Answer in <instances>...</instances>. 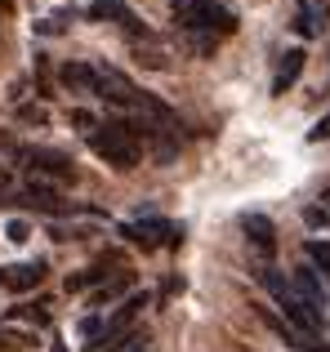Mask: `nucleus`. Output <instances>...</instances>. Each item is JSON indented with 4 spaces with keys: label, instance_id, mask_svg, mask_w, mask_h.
Returning <instances> with one entry per match:
<instances>
[{
    "label": "nucleus",
    "instance_id": "nucleus-1",
    "mask_svg": "<svg viewBox=\"0 0 330 352\" xmlns=\"http://www.w3.org/2000/svg\"><path fill=\"white\" fill-rule=\"evenodd\" d=\"M170 18L183 32H206V36H232L236 14L219 0H170Z\"/></svg>",
    "mask_w": 330,
    "mask_h": 352
},
{
    "label": "nucleus",
    "instance_id": "nucleus-2",
    "mask_svg": "<svg viewBox=\"0 0 330 352\" xmlns=\"http://www.w3.org/2000/svg\"><path fill=\"white\" fill-rule=\"evenodd\" d=\"M259 281L268 285V294L277 299V308L290 317V326H295L299 335H317V330H326V317H317V312L308 308L304 299H299V290L290 285V276H286V272H277V267H263Z\"/></svg>",
    "mask_w": 330,
    "mask_h": 352
},
{
    "label": "nucleus",
    "instance_id": "nucleus-3",
    "mask_svg": "<svg viewBox=\"0 0 330 352\" xmlns=\"http://www.w3.org/2000/svg\"><path fill=\"white\" fill-rule=\"evenodd\" d=\"M85 138H89V152L103 156L112 170H134V165H139V156H143V147L134 143V134L121 125V120H107V125L89 129Z\"/></svg>",
    "mask_w": 330,
    "mask_h": 352
},
{
    "label": "nucleus",
    "instance_id": "nucleus-4",
    "mask_svg": "<svg viewBox=\"0 0 330 352\" xmlns=\"http://www.w3.org/2000/svg\"><path fill=\"white\" fill-rule=\"evenodd\" d=\"M143 303H148V294H130V299H125L121 308L107 317V330H103V339H98L94 348H98V352H121L134 335H139V330H134V321H139Z\"/></svg>",
    "mask_w": 330,
    "mask_h": 352
},
{
    "label": "nucleus",
    "instance_id": "nucleus-5",
    "mask_svg": "<svg viewBox=\"0 0 330 352\" xmlns=\"http://www.w3.org/2000/svg\"><path fill=\"white\" fill-rule=\"evenodd\" d=\"M23 165L32 170V179L41 183H72L76 179V165H72V156L54 152V147H23Z\"/></svg>",
    "mask_w": 330,
    "mask_h": 352
},
{
    "label": "nucleus",
    "instance_id": "nucleus-6",
    "mask_svg": "<svg viewBox=\"0 0 330 352\" xmlns=\"http://www.w3.org/2000/svg\"><path fill=\"white\" fill-rule=\"evenodd\" d=\"M134 89H139V85H134L121 67H112V63H94V98L116 103V107H130L134 103Z\"/></svg>",
    "mask_w": 330,
    "mask_h": 352
},
{
    "label": "nucleus",
    "instance_id": "nucleus-7",
    "mask_svg": "<svg viewBox=\"0 0 330 352\" xmlns=\"http://www.w3.org/2000/svg\"><path fill=\"white\" fill-rule=\"evenodd\" d=\"M241 232H245V245H250L259 272H263V267H272V258H277V228H272V219L245 214V219H241Z\"/></svg>",
    "mask_w": 330,
    "mask_h": 352
},
{
    "label": "nucleus",
    "instance_id": "nucleus-8",
    "mask_svg": "<svg viewBox=\"0 0 330 352\" xmlns=\"http://www.w3.org/2000/svg\"><path fill=\"white\" fill-rule=\"evenodd\" d=\"M121 236L134 241V245H143V250L179 245V241H183V232L174 223H165V219H134V223H121Z\"/></svg>",
    "mask_w": 330,
    "mask_h": 352
},
{
    "label": "nucleus",
    "instance_id": "nucleus-9",
    "mask_svg": "<svg viewBox=\"0 0 330 352\" xmlns=\"http://www.w3.org/2000/svg\"><path fill=\"white\" fill-rule=\"evenodd\" d=\"M330 27V0H295V32L304 41L322 36Z\"/></svg>",
    "mask_w": 330,
    "mask_h": 352
},
{
    "label": "nucleus",
    "instance_id": "nucleus-10",
    "mask_svg": "<svg viewBox=\"0 0 330 352\" xmlns=\"http://www.w3.org/2000/svg\"><path fill=\"white\" fill-rule=\"evenodd\" d=\"M45 276H50V263H45V258H36V263L5 267V272H0V285H5V290H14V294H27V290H36Z\"/></svg>",
    "mask_w": 330,
    "mask_h": 352
},
{
    "label": "nucleus",
    "instance_id": "nucleus-11",
    "mask_svg": "<svg viewBox=\"0 0 330 352\" xmlns=\"http://www.w3.org/2000/svg\"><path fill=\"white\" fill-rule=\"evenodd\" d=\"M290 285L299 290V299H304L308 308L317 312V317H326V303H330V294H326L322 276H317V267H299V272L290 276Z\"/></svg>",
    "mask_w": 330,
    "mask_h": 352
},
{
    "label": "nucleus",
    "instance_id": "nucleus-12",
    "mask_svg": "<svg viewBox=\"0 0 330 352\" xmlns=\"http://www.w3.org/2000/svg\"><path fill=\"white\" fill-rule=\"evenodd\" d=\"M304 63H308V54L299 50H286L281 54V63H277V72H272V94H286V89H295V80L304 76Z\"/></svg>",
    "mask_w": 330,
    "mask_h": 352
},
{
    "label": "nucleus",
    "instance_id": "nucleus-13",
    "mask_svg": "<svg viewBox=\"0 0 330 352\" xmlns=\"http://www.w3.org/2000/svg\"><path fill=\"white\" fill-rule=\"evenodd\" d=\"M116 267H121V254H103L98 263H89L85 272L67 276V290H94V285H103L107 272H116Z\"/></svg>",
    "mask_w": 330,
    "mask_h": 352
},
{
    "label": "nucleus",
    "instance_id": "nucleus-14",
    "mask_svg": "<svg viewBox=\"0 0 330 352\" xmlns=\"http://www.w3.org/2000/svg\"><path fill=\"white\" fill-rule=\"evenodd\" d=\"M23 197H27V206H36V210H45V214H67V201L58 197V192L50 188V183H41V179H27V188H23Z\"/></svg>",
    "mask_w": 330,
    "mask_h": 352
},
{
    "label": "nucleus",
    "instance_id": "nucleus-15",
    "mask_svg": "<svg viewBox=\"0 0 330 352\" xmlns=\"http://www.w3.org/2000/svg\"><path fill=\"white\" fill-rule=\"evenodd\" d=\"M58 80H63V89H72V94H94V63H63Z\"/></svg>",
    "mask_w": 330,
    "mask_h": 352
},
{
    "label": "nucleus",
    "instance_id": "nucleus-16",
    "mask_svg": "<svg viewBox=\"0 0 330 352\" xmlns=\"http://www.w3.org/2000/svg\"><path fill=\"white\" fill-rule=\"evenodd\" d=\"M89 18H94V23H116V27H125V32L134 27V14L125 9V0H89Z\"/></svg>",
    "mask_w": 330,
    "mask_h": 352
},
{
    "label": "nucleus",
    "instance_id": "nucleus-17",
    "mask_svg": "<svg viewBox=\"0 0 330 352\" xmlns=\"http://www.w3.org/2000/svg\"><path fill=\"white\" fill-rule=\"evenodd\" d=\"M134 58L143 63V67H152V72H170V58H165V50H157V45H134Z\"/></svg>",
    "mask_w": 330,
    "mask_h": 352
},
{
    "label": "nucleus",
    "instance_id": "nucleus-18",
    "mask_svg": "<svg viewBox=\"0 0 330 352\" xmlns=\"http://www.w3.org/2000/svg\"><path fill=\"white\" fill-rule=\"evenodd\" d=\"M18 120L32 125V129H41V125H50V107H45V103H23V107H18Z\"/></svg>",
    "mask_w": 330,
    "mask_h": 352
},
{
    "label": "nucleus",
    "instance_id": "nucleus-19",
    "mask_svg": "<svg viewBox=\"0 0 330 352\" xmlns=\"http://www.w3.org/2000/svg\"><path fill=\"white\" fill-rule=\"evenodd\" d=\"M121 290H130V272H121V276H116V281L98 285V290H94V299H89V303H107V299H116V294H121Z\"/></svg>",
    "mask_w": 330,
    "mask_h": 352
},
{
    "label": "nucleus",
    "instance_id": "nucleus-20",
    "mask_svg": "<svg viewBox=\"0 0 330 352\" xmlns=\"http://www.w3.org/2000/svg\"><path fill=\"white\" fill-rule=\"evenodd\" d=\"M36 335H18V330H5L0 326V352H18V348H32Z\"/></svg>",
    "mask_w": 330,
    "mask_h": 352
},
{
    "label": "nucleus",
    "instance_id": "nucleus-21",
    "mask_svg": "<svg viewBox=\"0 0 330 352\" xmlns=\"http://www.w3.org/2000/svg\"><path fill=\"white\" fill-rule=\"evenodd\" d=\"M188 45H192V50H197V54H201V58H206V54H214V45H219V36H206V32H192V36H188Z\"/></svg>",
    "mask_w": 330,
    "mask_h": 352
},
{
    "label": "nucleus",
    "instance_id": "nucleus-22",
    "mask_svg": "<svg viewBox=\"0 0 330 352\" xmlns=\"http://www.w3.org/2000/svg\"><path fill=\"white\" fill-rule=\"evenodd\" d=\"M72 125H76L80 134H89V129H98V120H94V112H85V107H72Z\"/></svg>",
    "mask_w": 330,
    "mask_h": 352
},
{
    "label": "nucleus",
    "instance_id": "nucleus-23",
    "mask_svg": "<svg viewBox=\"0 0 330 352\" xmlns=\"http://www.w3.org/2000/svg\"><path fill=\"white\" fill-rule=\"evenodd\" d=\"M5 236H9V241H14V245H23V241H27V236H32V228H27V223H23V219H9V223H5Z\"/></svg>",
    "mask_w": 330,
    "mask_h": 352
},
{
    "label": "nucleus",
    "instance_id": "nucleus-24",
    "mask_svg": "<svg viewBox=\"0 0 330 352\" xmlns=\"http://www.w3.org/2000/svg\"><path fill=\"white\" fill-rule=\"evenodd\" d=\"M308 258H313V263H330V241H308Z\"/></svg>",
    "mask_w": 330,
    "mask_h": 352
},
{
    "label": "nucleus",
    "instance_id": "nucleus-25",
    "mask_svg": "<svg viewBox=\"0 0 330 352\" xmlns=\"http://www.w3.org/2000/svg\"><path fill=\"white\" fill-rule=\"evenodd\" d=\"M304 223H308V228H330V214H326L322 206H308V210H304Z\"/></svg>",
    "mask_w": 330,
    "mask_h": 352
},
{
    "label": "nucleus",
    "instance_id": "nucleus-26",
    "mask_svg": "<svg viewBox=\"0 0 330 352\" xmlns=\"http://www.w3.org/2000/svg\"><path fill=\"white\" fill-rule=\"evenodd\" d=\"M14 317H27L36 326H50V308H14Z\"/></svg>",
    "mask_w": 330,
    "mask_h": 352
},
{
    "label": "nucleus",
    "instance_id": "nucleus-27",
    "mask_svg": "<svg viewBox=\"0 0 330 352\" xmlns=\"http://www.w3.org/2000/svg\"><path fill=\"white\" fill-rule=\"evenodd\" d=\"M67 18L72 14H54L50 23H36V32H41V36H54V32H63V27H67Z\"/></svg>",
    "mask_w": 330,
    "mask_h": 352
},
{
    "label": "nucleus",
    "instance_id": "nucleus-28",
    "mask_svg": "<svg viewBox=\"0 0 330 352\" xmlns=\"http://www.w3.org/2000/svg\"><path fill=\"white\" fill-rule=\"evenodd\" d=\"M308 138H313V143H322V138H330V116H322V125H313V129H308Z\"/></svg>",
    "mask_w": 330,
    "mask_h": 352
},
{
    "label": "nucleus",
    "instance_id": "nucleus-29",
    "mask_svg": "<svg viewBox=\"0 0 330 352\" xmlns=\"http://www.w3.org/2000/svg\"><path fill=\"white\" fill-rule=\"evenodd\" d=\"M299 352H330V344H326V339H308V335H304V344H299Z\"/></svg>",
    "mask_w": 330,
    "mask_h": 352
},
{
    "label": "nucleus",
    "instance_id": "nucleus-30",
    "mask_svg": "<svg viewBox=\"0 0 330 352\" xmlns=\"http://www.w3.org/2000/svg\"><path fill=\"white\" fill-rule=\"evenodd\" d=\"M9 188H14V174H9V170H5V165H0V197H5V192H9Z\"/></svg>",
    "mask_w": 330,
    "mask_h": 352
},
{
    "label": "nucleus",
    "instance_id": "nucleus-31",
    "mask_svg": "<svg viewBox=\"0 0 330 352\" xmlns=\"http://www.w3.org/2000/svg\"><path fill=\"white\" fill-rule=\"evenodd\" d=\"M14 14V0H0V18H9Z\"/></svg>",
    "mask_w": 330,
    "mask_h": 352
},
{
    "label": "nucleus",
    "instance_id": "nucleus-32",
    "mask_svg": "<svg viewBox=\"0 0 330 352\" xmlns=\"http://www.w3.org/2000/svg\"><path fill=\"white\" fill-rule=\"evenodd\" d=\"M322 210H326V214H330V188L322 192Z\"/></svg>",
    "mask_w": 330,
    "mask_h": 352
},
{
    "label": "nucleus",
    "instance_id": "nucleus-33",
    "mask_svg": "<svg viewBox=\"0 0 330 352\" xmlns=\"http://www.w3.org/2000/svg\"><path fill=\"white\" fill-rule=\"evenodd\" d=\"M317 276H326V281H330V263H322V272H317Z\"/></svg>",
    "mask_w": 330,
    "mask_h": 352
},
{
    "label": "nucleus",
    "instance_id": "nucleus-34",
    "mask_svg": "<svg viewBox=\"0 0 330 352\" xmlns=\"http://www.w3.org/2000/svg\"><path fill=\"white\" fill-rule=\"evenodd\" d=\"M50 352H67V348H63V344H50Z\"/></svg>",
    "mask_w": 330,
    "mask_h": 352
}]
</instances>
